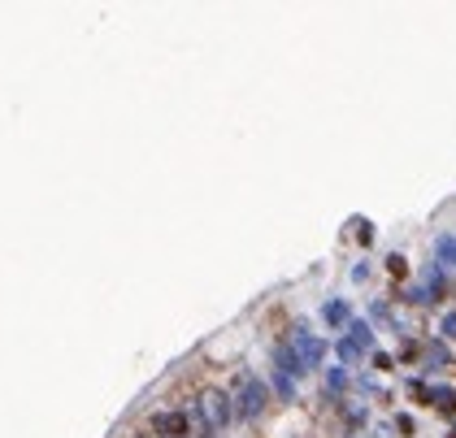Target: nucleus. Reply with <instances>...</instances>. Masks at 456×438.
Masks as SVG:
<instances>
[{"label":"nucleus","instance_id":"1","mask_svg":"<svg viewBox=\"0 0 456 438\" xmlns=\"http://www.w3.org/2000/svg\"><path fill=\"white\" fill-rule=\"evenodd\" d=\"M152 430H157V434H187V417H178V412L157 417V421H152Z\"/></svg>","mask_w":456,"mask_h":438}]
</instances>
